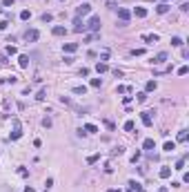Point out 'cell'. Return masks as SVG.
Masks as SVG:
<instances>
[{
    "instance_id": "cell-37",
    "label": "cell",
    "mask_w": 189,
    "mask_h": 192,
    "mask_svg": "<svg viewBox=\"0 0 189 192\" xmlns=\"http://www.w3.org/2000/svg\"><path fill=\"white\" fill-rule=\"evenodd\" d=\"M145 49H131V56H142Z\"/></svg>"
},
{
    "instance_id": "cell-21",
    "label": "cell",
    "mask_w": 189,
    "mask_h": 192,
    "mask_svg": "<svg viewBox=\"0 0 189 192\" xmlns=\"http://www.w3.org/2000/svg\"><path fill=\"white\" fill-rule=\"evenodd\" d=\"M142 38L147 43H158V36H156V34H147V36H142Z\"/></svg>"
},
{
    "instance_id": "cell-25",
    "label": "cell",
    "mask_w": 189,
    "mask_h": 192,
    "mask_svg": "<svg viewBox=\"0 0 189 192\" xmlns=\"http://www.w3.org/2000/svg\"><path fill=\"white\" fill-rule=\"evenodd\" d=\"M178 141H180V143L187 141V132H185V130H180V132H178Z\"/></svg>"
},
{
    "instance_id": "cell-38",
    "label": "cell",
    "mask_w": 189,
    "mask_h": 192,
    "mask_svg": "<svg viewBox=\"0 0 189 192\" xmlns=\"http://www.w3.org/2000/svg\"><path fill=\"white\" fill-rule=\"evenodd\" d=\"M91 87H100V78H91Z\"/></svg>"
},
{
    "instance_id": "cell-32",
    "label": "cell",
    "mask_w": 189,
    "mask_h": 192,
    "mask_svg": "<svg viewBox=\"0 0 189 192\" xmlns=\"http://www.w3.org/2000/svg\"><path fill=\"white\" fill-rule=\"evenodd\" d=\"M98 159H100V154H91V157L87 159V163H96V161H98Z\"/></svg>"
},
{
    "instance_id": "cell-18",
    "label": "cell",
    "mask_w": 189,
    "mask_h": 192,
    "mask_svg": "<svg viewBox=\"0 0 189 192\" xmlns=\"http://www.w3.org/2000/svg\"><path fill=\"white\" fill-rule=\"evenodd\" d=\"M85 132H87V134H96V132H98V127L91 125V123H87V125H85Z\"/></svg>"
},
{
    "instance_id": "cell-34",
    "label": "cell",
    "mask_w": 189,
    "mask_h": 192,
    "mask_svg": "<svg viewBox=\"0 0 189 192\" xmlns=\"http://www.w3.org/2000/svg\"><path fill=\"white\" fill-rule=\"evenodd\" d=\"M60 103H65V105H74V103H71V98H69V96H62V98H60Z\"/></svg>"
},
{
    "instance_id": "cell-36",
    "label": "cell",
    "mask_w": 189,
    "mask_h": 192,
    "mask_svg": "<svg viewBox=\"0 0 189 192\" xmlns=\"http://www.w3.org/2000/svg\"><path fill=\"white\" fill-rule=\"evenodd\" d=\"M45 186H47V188H45V190H47V192H49V188H51V186H54V179H51V177H49V179H47V181H45Z\"/></svg>"
},
{
    "instance_id": "cell-15",
    "label": "cell",
    "mask_w": 189,
    "mask_h": 192,
    "mask_svg": "<svg viewBox=\"0 0 189 192\" xmlns=\"http://www.w3.org/2000/svg\"><path fill=\"white\" fill-rule=\"evenodd\" d=\"M171 177V167H163L160 170V179H169Z\"/></svg>"
},
{
    "instance_id": "cell-20",
    "label": "cell",
    "mask_w": 189,
    "mask_h": 192,
    "mask_svg": "<svg viewBox=\"0 0 189 192\" xmlns=\"http://www.w3.org/2000/svg\"><path fill=\"white\" fill-rule=\"evenodd\" d=\"M29 18H31V11H29V9H22V11H20V20H29Z\"/></svg>"
},
{
    "instance_id": "cell-35",
    "label": "cell",
    "mask_w": 189,
    "mask_h": 192,
    "mask_svg": "<svg viewBox=\"0 0 189 192\" xmlns=\"http://www.w3.org/2000/svg\"><path fill=\"white\" fill-rule=\"evenodd\" d=\"M125 130H127V132L134 130V121H127V123H125Z\"/></svg>"
},
{
    "instance_id": "cell-14",
    "label": "cell",
    "mask_w": 189,
    "mask_h": 192,
    "mask_svg": "<svg viewBox=\"0 0 189 192\" xmlns=\"http://www.w3.org/2000/svg\"><path fill=\"white\" fill-rule=\"evenodd\" d=\"M65 34H67L65 27H60V25H56V27H54V36H65Z\"/></svg>"
},
{
    "instance_id": "cell-5",
    "label": "cell",
    "mask_w": 189,
    "mask_h": 192,
    "mask_svg": "<svg viewBox=\"0 0 189 192\" xmlns=\"http://www.w3.org/2000/svg\"><path fill=\"white\" fill-rule=\"evenodd\" d=\"M118 16H120V22H127V20H129V9H125V7H120V9H118Z\"/></svg>"
},
{
    "instance_id": "cell-19",
    "label": "cell",
    "mask_w": 189,
    "mask_h": 192,
    "mask_svg": "<svg viewBox=\"0 0 189 192\" xmlns=\"http://www.w3.org/2000/svg\"><path fill=\"white\" fill-rule=\"evenodd\" d=\"M156 87H158V85H156V81H147V85H145V92H154Z\"/></svg>"
},
{
    "instance_id": "cell-8",
    "label": "cell",
    "mask_w": 189,
    "mask_h": 192,
    "mask_svg": "<svg viewBox=\"0 0 189 192\" xmlns=\"http://www.w3.org/2000/svg\"><path fill=\"white\" fill-rule=\"evenodd\" d=\"M74 94L85 96V94H87V87H85V85H76V87H74Z\"/></svg>"
},
{
    "instance_id": "cell-6",
    "label": "cell",
    "mask_w": 189,
    "mask_h": 192,
    "mask_svg": "<svg viewBox=\"0 0 189 192\" xmlns=\"http://www.w3.org/2000/svg\"><path fill=\"white\" fill-rule=\"evenodd\" d=\"M18 65L22 67V69H25V67H29V56H25V54H22V56L18 58Z\"/></svg>"
},
{
    "instance_id": "cell-10",
    "label": "cell",
    "mask_w": 189,
    "mask_h": 192,
    "mask_svg": "<svg viewBox=\"0 0 189 192\" xmlns=\"http://www.w3.org/2000/svg\"><path fill=\"white\" fill-rule=\"evenodd\" d=\"M140 118H142L145 125H151V112H142V116H140Z\"/></svg>"
},
{
    "instance_id": "cell-4",
    "label": "cell",
    "mask_w": 189,
    "mask_h": 192,
    "mask_svg": "<svg viewBox=\"0 0 189 192\" xmlns=\"http://www.w3.org/2000/svg\"><path fill=\"white\" fill-rule=\"evenodd\" d=\"M89 11H91V5H87V2H85V5H80L78 9H76V16L80 18V16H87Z\"/></svg>"
},
{
    "instance_id": "cell-41",
    "label": "cell",
    "mask_w": 189,
    "mask_h": 192,
    "mask_svg": "<svg viewBox=\"0 0 189 192\" xmlns=\"http://www.w3.org/2000/svg\"><path fill=\"white\" fill-rule=\"evenodd\" d=\"M2 5H5V7H11V5H14V0H2Z\"/></svg>"
},
{
    "instance_id": "cell-12",
    "label": "cell",
    "mask_w": 189,
    "mask_h": 192,
    "mask_svg": "<svg viewBox=\"0 0 189 192\" xmlns=\"http://www.w3.org/2000/svg\"><path fill=\"white\" fill-rule=\"evenodd\" d=\"M107 69H109V65H107V63H98V65H96V71H98V74H105Z\"/></svg>"
},
{
    "instance_id": "cell-29",
    "label": "cell",
    "mask_w": 189,
    "mask_h": 192,
    "mask_svg": "<svg viewBox=\"0 0 189 192\" xmlns=\"http://www.w3.org/2000/svg\"><path fill=\"white\" fill-rule=\"evenodd\" d=\"M51 20H54V16H51V14H42V22H51Z\"/></svg>"
},
{
    "instance_id": "cell-27",
    "label": "cell",
    "mask_w": 189,
    "mask_h": 192,
    "mask_svg": "<svg viewBox=\"0 0 189 192\" xmlns=\"http://www.w3.org/2000/svg\"><path fill=\"white\" fill-rule=\"evenodd\" d=\"M129 188H131V190H136V192H140V190H142V186H138L136 181H131V183H129Z\"/></svg>"
},
{
    "instance_id": "cell-44",
    "label": "cell",
    "mask_w": 189,
    "mask_h": 192,
    "mask_svg": "<svg viewBox=\"0 0 189 192\" xmlns=\"http://www.w3.org/2000/svg\"><path fill=\"white\" fill-rule=\"evenodd\" d=\"M109 192H118V190H109Z\"/></svg>"
},
{
    "instance_id": "cell-43",
    "label": "cell",
    "mask_w": 189,
    "mask_h": 192,
    "mask_svg": "<svg viewBox=\"0 0 189 192\" xmlns=\"http://www.w3.org/2000/svg\"><path fill=\"white\" fill-rule=\"evenodd\" d=\"M158 192H167V188H160V190H158Z\"/></svg>"
},
{
    "instance_id": "cell-39",
    "label": "cell",
    "mask_w": 189,
    "mask_h": 192,
    "mask_svg": "<svg viewBox=\"0 0 189 192\" xmlns=\"http://www.w3.org/2000/svg\"><path fill=\"white\" fill-rule=\"evenodd\" d=\"M7 25H9V20H0V31L7 29Z\"/></svg>"
},
{
    "instance_id": "cell-9",
    "label": "cell",
    "mask_w": 189,
    "mask_h": 192,
    "mask_svg": "<svg viewBox=\"0 0 189 192\" xmlns=\"http://www.w3.org/2000/svg\"><path fill=\"white\" fill-rule=\"evenodd\" d=\"M142 147H145V150H154V147H156V143H154V139H145V143H142Z\"/></svg>"
},
{
    "instance_id": "cell-33",
    "label": "cell",
    "mask_w": 189,
    "mask_h": 192,
    "mask_svg": "<svg viewBox=\"0 0 189 192\" xmlns=\"http://www.w3.org/2000/svg\"><path fill=\"white\" fill-rule=\"evenodd\" d=\"M187 71H189V67H187V65H183V67H180V69H178V76H185V74H187Z\"/></svg>"
},
{
    "instance_id": "cell-30",
    "label": "cell",
    "mask_w": 189,
    "mask_h": 192,
    "mask_svg": "<svg viewBox=\"0 0 189 192\" xmlns=\"http://www.w3.org/2000/svg\"><path fill=\"white\" fill-rule=\"evenodd\" d=\"M145 101H147V92H140L138 94V103H145Z\"/></svg>"
},
{
    "instance_id": "cell-16",
    "label": "cell",
    "mask_w": 189,
    "mask_h": 192,
    "mask_svg": "<svg viewBox=\"0 0 189 192\" xmlns=\"http://www.w3.org/2000/svg\"><path fill=\"white\" fill-rule=\"evenodd\" d=\"M156 11H158V14H167V11H169V5H167V2H163V5L156 7Z\"/></svg>"
},
{
    "instance_id": "cell-23",
    "label": "cell",
    "mask_w": 189,
    "mask_h": 192,
    "mask_svg": "<svg viewBox=\"0 0 189 192\" xmlns=\"http://www.w3.org/2000/svg\"><path fill=\"white\" fill-rule=\"evenodd\" d=\"M171 170H185V159H178V161H176V167H171Z\"/></svg>"
},
{
    "instance_id": "cell-24",
    "label": "cell",
    "mask_w": 189,
    "mask_h": 192,
    "mask_svg": "<svg viewBox=\"0 0 189 192\" xmlns=\"http://www.w3.org/2000/svg\"><path fill=\"white\" fill-rule=\"evenodd\" d=\"M171 45H174V47H180V45H183V38H178V36H174V38H171Z\"/></svg>"
},
{
    "instance_id": "cell-7",
    "label": "cell",
    "mask_w": 189,
    "mask_h": 192,
    "mask_svg": "<svg viewBox=\"0 0 189 192\" xmlns=\"http://www.w3.org/2000/svg\"><path fill=\"white\" fill-rule=\"evenodd\" d=\"M74 31H78V34H80V31H85V22H82V20H80V18H76V22H74Z\"/></svg>"
},
{
    "instance_id": "cell-2",
    "label": "cell",
    "mask_w": 189,
    "mask_h": 192,
    "mask_svg": "<svg viewBox=\"0 0 189 192\" xmlns=\"http://www.w3.org/2000/svg\"><path fill=\"white\" fill-rule=\"evenodd\" d=\"M22 136V130H20V123H18V118L14 121V132H11V141H18V139Z\"/></svg>"
},
{
    "instance_id": "cell-1",
    "label": "cell",
    "mask_w": 189,
    "mask_h": 192,
    "mask_svg": "<svg viewBox=\"0 0 189 192\" xmlns=\"http://www.w3.org/2000/svg\"><path fill=\"white\" fill-rule=\"evenodd\" d=\"M85 29H89V31H100V18H98V16H91L89 22L85 25Z\"/></svg>"
},
{
    "instance_id": "cell-40",
    "label": "cell",
    "mask_w": 189,
    "mask_h": 192,
    "mask_svg": "<svg viewBox=\"0 0 189 192\" xmlns=\"http://www.w3.org/2000/svg\"><path fill=\"white\" fill-rule=\"evenodd\" d=\"M42 125H45V127H51V118H42Z\"/></svg>"
},
{
    "instance_id": "cell-11",
    "label": "cell",
    "mask_w": 189,
    "mask_h": 192,
    "mask_svg": "<svg viewBox=\"0 0 189 192\" xmlns=\"http://www.w3.org/2000/svg\"><path fill=\"white\" fill-rule=\"evenodd\" d=\"M165 61H167V54H165V51H160V54L154 58V63H156V65H160V63H165Z\"/></svg>"
},
{
    "instance_id": "cell-22",
    "label": "cell",
    "mask_w": 189,
    "mask_h": 192,
    "mask_svg": "<svg viewBox=\"0 0 189 192\" xmlns=\"http://www.w3.org/2000/svg\"><path fill=\"white\" fill-rule=\"evenodd\" d=\"M165 150H167V152H174V150H176V143H174V141H167V143H165Z\"/></svg>"
},
{
    "instance_id": "cell-31",
    "label": "cell",
    "mask_w": 189,
    "mask_h": 192,
    "mask_svg": "<svg viewBox=\"0 0 189 192\" xmlns=\"http://www.w3.org/2000/svg\"><path fill=\"white\" fill-rule=\"evenodd\" d=\"M116 92H118V94H125V92H129V87H125V85H118V87H116Z\"/></svg>"
},
{
    "instance_id": "cell-42",
    "label": "cell",
    "mask_w": 189,
    "mask_h": 192,
    "mask_svg": "<svg viewBox=\"0 0 189 192\" xmlns=\"http://www.w3.org/2000/svg\"><path fill=\"white\" fill-rule=\"evenodd\" d=\"M25 192H36V190H34L31 186H27V188H25Z\"/></svg>"
},
{
    "instance_id": "cell-3",
    "label": "cell",
    "mask_w": 189,
    "mask_h": 192,
    "mask_svg": "<svg viewBox=\"0 0 189 192\" xmlns=\"http://www.w3.org/2000/svg\"><path fill=\"white\" fill-rule=\"evenodd\" d=\"M38 38H40L38 29H29V31H27V34H25V40H27V43H36V40H38Z\"/></svg>"
},
{
    "instance_id": "cell-26",
    "label": "cell",
    "mask_w": 189,
    "mask_h": 192,
    "mask_svg": "<svg viewBox=\"0 0 189 192\" xmlns=\"http://www.w3.org/2000/svg\"><path fill=\"white\" fill-rule=\"evenodd\" d=\"M36 98H38V101H45V98H47V90H40Z\"/></svg>"
},
{
    "instance_id": "cell-17",
    "label": "cell",
    "mask_w": 189,
    "mask_h": 192,
    "mask_svg": "<svg viewBox=\"0 0 189 192\" xmlns=\"http://www.w3.org/2000/svg\"><path fill=\"white\" fill-rule=\"evenodd\" d=\"M136 16H138V18H145V16H147V9H145V7H136V11H134Z\"/></svg>"
},
{
    "instance_id": "cell-13",
    "label": "cell",
    "mask_w": 189,
    "mask_h": 192,
    "mask_svg": "<svg viewBox=\"0 0 189 192\" xmlns=\"http://www.w3.org/2000/svg\"><path fill=\"white\" fill-rule=\"evenodd\" d=\"M76 49H78V45H76V43H67V45H65V51H67V54H74Z\"/></svg>"
},
{
    "instance_id": "cell-45",
    "label": "cell",
    "mask_w": 189,
    "mask_h": 192,
    "mask_svg": "<svg viewBox=\"0 0 189 192\" xmlns=\"http://www.w3.org/2000/svg\"><path fill=\"white\" fill-rule=\"evenodd\" d=\"M0 14H2V7H0Z\"/></svg>"
},
{
    "instance_id": "cell-28",
    "label": "cell",
    "mask_w": 189,
    "mask_h": 192,
    "mask_svg": "<svg viewBox=\"0 0 189 192\" xmlns=\"http://www.w3.org/2000/svg\"><path fill=\"white\" fill-rule=\"evenodd\" d=\"M18 174L20 177H29V170H27V167H18Z\"/></svg>"
}]
</instances>
